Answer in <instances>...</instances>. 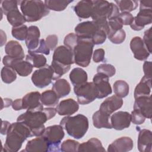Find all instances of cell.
Wrapping results in <instances>:
<instances>
[{
  "label": "cell",
  "mask_w": 152,
  "mask_h": 152,
  "mask_svg": "<svg viewBox=\"0 0 152 152\" xmlns=\"http://www.w3.org/2000/svg\"><path fill=\"white\" fill-rule=\"evenodd\" d=\"M94 45L91 40L78 37V42L72 49L74 63L78 66L87 67L91 61Z\"/></svg>",
  "instance_id": "5"
},
{
  "label": "cell",
  "mask_w": 152,
  "mask_h": 152,
  "mask_svg": "<svg viewBox=\"0 0 152 152\" xmlns=\"http://www.w3.org/2000/svg\"><path fill=\"white\" fill-rule=\"evenodd\" d=\"M93 6L91 17L93 21L109 20L116 17L119 14V10L117 5L107 1H93Z\"/></svg>",
  "instance_id": "6"
},
{
  "label": "cell",
  "mask_w": 152,
  "mask_h": 152,
  "mask_svg": "<svg viewBox=\"0 0 152 152\" xmlns=\"http://www.w3.org/2000/svg\"><path fill=\"white\" fill-rule=\"evenodd\" d=\"M78 109V103L72 99L62 100L56 107L57 113L61 116H70L77 112Z\"/></svg>",
  "instance_id": "21"
},
{
  "label": "cell",
  "mask_w": 152,
  "mask_h": 152,
  "mask_svg": "<svg viewBox=\"0 0 152 152\" xmlns=\"http://www.w3.org/2000/svg\"><path fill=\"white\" fill-rule=\"evenodd\" d=\"M130 48L134 53V58L139 61L147 59L150 53L147 49L142 39L139 36L134 37L130 42Z\"/></svg>",
  "instance_id": "17"
},
{
  "label": "cell",
  "mask_w": 152,
  "mask_h": 152,
  "mask_svg": "<svg viewBox=\"0 0 152 152\" xmlns=\"http://www.w3.org/2000/svg\"><path fill=\"white\" fill-rule=\"evenodd\" d=\"M152 10L140 9L137 15L134 17L132 23L130 24L131 28L135 31H140L144 28V26L151 23Z\"/></svg>",
  "instance_id": "15"
},
{
  "label": "cell",
  "mask_w": 152,
  "mask_h": 152,
  "mask_svg": "<svg viewBox=\"0 0 152 152\" xmlns=\"http://www.w3.org/2000/svg\"><path fill=\"white\" fill-rule=\"evenodd\" d=\"M58 42V36L55 34L49 35L46 37L45 42L48 46V48L50 49V50H53L56 49Z\"/></svg>",
  "instance_id": "50"
},
{
  "label": "cell",
  "mask_w": 152,
  "mask_h": 152,
  "mask_svg": "<svg viewBox=\"0 0 152 152\" xmlns=\"http://www.w3.org/2000/svg\"><path fill=\"white\" fill-rule=\"evenodd\" d=\"M109 40L114 44H121L124 42L126 37L124 30L120 29L114 31H109L107 35Z\"/></svg>",
  "instance_id": "39"
},
{
  "label": "cell",
  "mask_w": 152,
  "mask_h": 152,
  "mask_svg": "<svg viewBox=\"0 0 152 152\" xmlns=\"http://www.w3.org/2000/svg\"><path fill=\"white\" fill-rule=\"evenodd\" d=\"M52 90L60 99L68 95L71 91V86L69 82L64 78L56 80L52 86Z\"/></svg>",
  "instance_id": "29"
},
{
  "label": "cell",
  "mask_w": 152,
  "mask_h": 152,
  "mask_svg": "<svg viewBox=\"0 0 152 152\" xmlns=\"http://www.w3.org/2000/svg\"><path fill=\"white\" fill-rule=\"evenodd\" d=\"M2 63L4 66H10L14 69L19 75L27 77L33 71V65L27 61L15 59L8 55L4 56L2 59Z\"/></svg>",
  "instance_id": "11"
},
{
  "label": "cell",
  "mask_w": 152,
  "mask_h": 152,
  "mask_svg": "<svg viewBox=\"0 0 152 152\" xmlns=\"http://www.w3.org/2000/svg\"><path fill=\"white\" fill-rule=\"evenodd\" d=\"M30 129L22 122L17 121L11 124L4 147V151L17 152L21 148L24 141L33 137Z\"/></svg>",
  "instance_id": "1"
},
{
  "label": "cell",
  "mask_w": 152,
  "mask_h": 152,
  "mask_svg": "<svg viewBox=\"0 0 152 152\" xmlns=\"http://www.w3.org/2000/svg\"><path fill=\"white\" fill-rule=\"evenodd\" d=\"M65 133L64 128L61 125H54L49 126L45 129L43 137L49 145V151H59V145L64 138Z\"/></svg>",
  "instance_id": "7"
},
{
  "label": "cell",
  "mask_w": 152,
  "mask_h": 152,
  "mask_svg": "<svg viewBox=\"0 0 152 152\" xmlns=\"http://www.w3.org/2000/svg\"><path fill=\"white\" fill-rule=\"evenodd\" d=\"M1 76L4 83L10 84L16 80L17 72L12 68L4 66L1 69Z\"/></svg>",
  "instance_id": "38"
},
{
  "label": "cell",
  "mask_w": 152,
  "mask_h": 152,
  "mask_svg": "<svg viewBox=\"0 0 152 152\" xmlns=\"http://www.w3.org/2000/svg\"><path fill=\"white\" fill-rule=\"evenodd\" d=\"M80 143L74 140H66L62 142L61 145L60 150L62 151H78Z\"/></svg>",
  "instance_id": "41"
},
{
  "label": "cell",
  "mask_w": 152,
  "mask_h": 152,
  "mask_svg": "<svg viewBox=\"0 0 152 152\" xmlns=\"http://www.w3.org/2000/svg\"><path fill=\"white\" fill-rule=\"evenodd\" d=\"M93 3L91 0H83L79 1L74 7L76 15L80 18H88L91 17Z\"/></svg>",
  "instance_id": "25"
},
{
  "label": "cell",
  "mask_w": 152,
  "mask_h": 152,
  "mask_svg": "<svg viewBox=\"0 0 152 152\" xmlns=\"http://www.w3.org/2000/svg\"><path fill=\"white\" fill-rule=\"evenodd\" d=\"M26 61L29 62L33 67L40 68L46 65V58L42 54L28 51L26 56Z\"/></svg>",
  "instance_id": "34"
},
{
  "label": "cell",
  "mask_w": 152,
  "mask_h": 152,
  "mask_svg": "<svg viewBox=\"0 0 152 152\" xmlns=\"http://www.w3.org/2000/svg\"><path fill=\"white\" fill-rule=\"evenodd\" d=\"M151 90V78L144 76L134 90V98L150 95Z\"/></svg>",
  "instance_id": "27"
},
{
  "label": "cell",
  "mask_w": 152,
  "mask_h": 152,
  "mask_svg": "<svg viewBox=\"0 0 152 152\" xmlns=\"http://www.w3.org/2000/svg\"><path fill=\"white\" fill-rule=\"evenodd\" d=\"M78 151L104 152L105 151V149L99 139L96 138H92L86 142L80 144Z\"/></svg>",
  "instance_id": "28"
},
{
  "label": "cell",
  "mask_w": 152,
  "mask_h": 152,
  "mask_svg": "<svg viewBox=\"0 0 152 152\" xmlns=\"http://www.w3.org/2000/svg\"><path fill=\"white\" fill-rule=\"evenodd\" d=\"M60 125L69 135L75 139L83 138L89 126L88 118L82 114H78L74 116H66L62 119Z\"/></svg>",
  "instance_id": "2"
},
{
  "label": "cell",
  "mask_w": 152,
  "mask_h": 152,
  "mask_svg": "<svg viewBox=\"0 0 152 152\" xmlns=\"http://www.w3.org/2000/svg\"><path fill=\"white\" fill-rule=\"evenodd\" d=\"M19 4V1L15 0H6L2 1L1 2V10H2L4 14L7 15L10 11L18 8V5Z\"/></svg>",
  "instance_id": "43"
},
{
  "label": "cell",
  "mask_w": 152,
  "mask_h": 152,
  "mask_svg": "<svg viewBox=\"0 0 152 152\" xmlns=\"http://www.w3.org/2000/svg\"><path fill=\"white\" fill-rule=\"evenodd\" d=\"M53 72L50 65H46L36 70L31 76V81L38 88H44L49 85L53 80Z\"/></svg>",
  "instance_id": "10"
},
{
  "label": "cell",
  "mask_w": 152,
  "mask_h": 152,
  "mask_svg": "<svg viewBox=\"0 0 152 152\" xmlns=\"http://www.w3.org/2000/svg\"><path fill=\"white\" fill-rule=\"evenodd\" d=\"M11 124L7 121L2 120V126L1 129V133L2 135H7Z\"/></svg>",
  "instance_id": "55"
},
{
  "label": "cell",
  "mask_w": 152,
  "mask_h": 152,
  "mask_svg": "<svg viewBox=\"0 0 152 152\" xmlns=\"http://www.w3.org/2000/svg\"><path fill=\"white\" fill-rule=\"evenodd\" d=\"M134 143L132 140L128 137H122L115 140L109 145L107 151L109 152H126L131 150Z\"/></svg>",
  "instance_id": "20"
},
{
  "label": "cell",
  "mask_w": 152,
  "mask_h": 152,
  "mask_svg": "<svg viewBox=\"0 0 152 152\" xmlns=\"http://www.w3.org/2000/svg\"><path fill=\"white\" fill-rule=\"evenodd\" d=\"M59 97L52 90L43 91L40 96V100L43 105L52 107L57 105L59 102Z\"/></svg>",
  "instance_id": "33"
},
{
  "label": "cell",
  "mask_w": 152,
  "mask_h": 152,
  "mask_svg": "<svg viewBox=\"0 0 152 152\" xmlns=\"http://www.w3.org/2000/svg\"><path fill=\"white\" fill-rule=\"evenodd\" d=\"M20 10L26 22H35L49 14L44 1L40 0L19 1Z\"/></svg>",
  "instance_id": "4"
},
{
  "label": "cell",
  "mask_w": 152,
  "mask_h": 152,
  "mask_svg": "<svg viewBox=\"0 0 152 152\" xmlns=\"http://www.w3.org/2000/svg\"><path fill=\"white\" fill-rule=\"evenodd\" d=\"M5 52L7 55L15 59H23L25 55L21 45L15 40H10L5 46Z\"/></svg>",
  "instance_id": "26"
},
{
  "label": "cell",
  "mask_w": 152,
  "mask_h": 152,
  "mask_svg": "<svg viewBox=\"0 0 152 152\" xmlns=\"http://www.w3.org/2000/svg\"><path fill=\"white\" fill-rule=\"evenodd\" d=\"M31 52L36 53H43L48 55L50 53V49L48 48L45 42V40L42 39H40V43L38 48L35 50Z\"/></svg>",
  "instance_id": "51"
},
{
  "label": "cell",
  "mask_w": 152,
  "mask_h": 152,
  "mask_svg": "<svg viewBox=\"0 0 152 152\" xmlns=\"http://www.w3.org/2000/svg\"><path fill=\"white\" fill-rule=\"evenodd\" d=\"M151 28L150 27L145 31L142 39L143 42L150 53H151Z\"/></svg>",
  "instance_id": "48"
},
{
  "label": "cell",
  "mask_w": 152,
  "mask_h": 152,
  "mask_svg": "<svg viewBox=\"0 0 152 152\" xmlns=\"http://www.w3.org/2000/svg\"><path fill=\"white\" fill-rule=\"evenodd\" d=\"M74 91L77 97L78 103L87 104L97 99V90L93 82L86 83L74 87Z\"/></svg>",
  "instance_id": "8"
},
{
  "label": "cell",
  "mask_w": 152,
  "mask_h": 152,
  "mask_svg": "<svg viewBox=\"0 0 152 152\" xmlns=\"http://www.w3.org/2000/svg\"><path fill=\"white\" fill-rule=\"evenodd\" d=\"M28 31V27L26 25L23 24L18 27H12L11 30L12 36L16 39L23 41L25 40Z\"/></svg>",
  "instance_id": "40"
},
{
  "label": "cell",
  "mask_w": 152,
  "mask_h": 152,
  "mask_svg": "<svg viewBox=\"0 0 152 152\" xmlns=\"http://www.w3.org/2000/svg\"><path fill=\"white\" fill-rule=\"evenodd\" d=\"M93 83L97 90V99H103L112 93V87L107 75L97 72L93 78Z\"/></svg>",
  "instance_id": "12"
},
{
  "label": "cell",
  "mask_w": 152,
  "mask_h": 152,
  "mask_svg": "<svg viewBox=\"0 0 152 152\" xmlns=\"http://www.w3.org/2000/svg\"><path fill=\"white\" fill-rule=\"evenodd\" d=\"M104 50L103 49H96L93 52V60L94 62L98 63L102 62L104 59Z\"/></svg>",
  "instance_id": "52"
},
{
  "label": "cell",
  "mask_w": 152,
  "mask_h": 152,
  "mask_svg": "<svg viewBox=\"0 0 152 152\" xmlns=\"http://www.w3.org/2000/svg\"><path fill=\"white\" fill-rule=\"evenodd\" d=\"M112 128L116 130H122L130 126L131 114L127 112L118 111L110 117Z\"/></svg>",
  "instance_id": "16"
},
{
  "label": "cell",
  "mask_w": 152,
  "mask_h": 152,
  "mask_svg": "<svg viewBox=\"0 0 152 152\" xmlns=\"http://www.w3.org/2000/svg\"><path fill=\"white\" fill-rule=\"evenodd\" d=\"M131 119L134 124L141 125L144 122L145 118L138 111L134 110L131 113Z\"/></svg>",
  "instance_id": "49"
},
{
  "label": "cell",
  "mask_w": 152,
  "mask_h": 152,
  "mask_svg": "<svg viewBox=\"0 0 152 152\" xmlns=\"http://www.w3.org/2000/svg\"><path fill=\"white\" fill-rule=\"evenodd\" d=\"M49 120L48 116L43 109L40 111H28L20 115L17 121L27 125L31 131L34 136H41L45 129L44 124Z\"/></svg>",
  "instance_id": "3"
},
{
  "label": "cell",
  "mask_w": 152,
  "mask_h": 152,
  "mask_svg": "<svg viewBox=\"0 0 152 152\" xmlns=\"http://www.w3.org/2000/svg\"><path fill=\"white\" fill-rule=\"evenodd\" d=\"M143 71L144 73V76L151 78V62L145 61L143 64Z\"/></svg>",
  "instance_id": "53"
},
{
  "label": "cell",
  "mask_w": 152,
  "mask_h": 152,
  "mask_svg": "<svg viewBox=\"0 0 152 152\" xmlns=\"http://www.w3.org/2000/svg\"><path fill=\"white\" fill-rule=\"evenodd\" d=\"M113 88L116 96L123 98L129 94V87L128 84L124 80H117L113 85Z\"/></svg>",
  "instance_id": "35"
},
{
  "label": "cell",
  "mask_w": 152,
  "mask_h": 152,
  "mask_svg": "<svg viewBox=\"0 0 152 152\" xmlns=\"http://www.w3.org/2000/svg\"><path fill=\"white\" fill-rule=\"evenodd\" d=\"M1 46H3L5 42H6V40H7V36H6V34L5 33L1 30Z\"/></svg>",
  "instance_id": "58"
},
{
  "label": "cell",
  "mask_w": 152,
  "mask_h": 152,
  "mask_svg": "<svg viewBox=\"0 0 152 152\" xmlns=\"http://www.w3.org/2000/svg\"><path fill=\"white\" fill-rule=\"evenodd\" d=\"M135 99L134 110L140 112L145 118L151 119L152 116L151 96H141Z\"/></svg>",
  "instance_id": "19"
},
{
  "label": "cell",
  "mask_w": 152,
  "mask_h": 152,
  "mask_svg": "<svg viewBox=\"0 0 152 152\" xmlns=\"http://www.w3.org/2000/svg\"><path fill=\"white\" fill-rule=\"evenodd\" d=\"M108 24L109 27V31H114L122 28L123 25L119 19L118 17H113L108 20Z\"/></svg>",
  "instance_id": "46"
},
{
  "label": "cell",
  "mask_w": 152,
  "mask_h": 152,
  "mask_svg": "<svg viewBox=\"0 0 152 152\" xmlns=\"http://www.w3.org/2000/svg\"><path fill=\"white\" fill-rule=\"evenodd\" d=\"M23 151L27 152H47L49 151V145L43 137L39 136L28 141L26 145L25 149L22 151Z\"/></svg>",
  "instance_id": "24"
},
{
  "label": "cell",
  "mask_w": 152,
  "mask_h": 152,
  "mask_svg": "<svg viewBox=\"0 0 152 152\" xmlns=\"http://www.w3.org/2000/svg\"><path fill=\"white\" fill-rule=\"evenodd\" d=\"M138 149L141 152H151L152 149L151 131L142 129H140L138 137Z\"/></svg>",
  "instance_id": "23"
},
{
  "label": "cell",
  "mask_w": 152,
  "mask_h": 152,
  "mask_svg": "<svg viewBox=\"0 0 152 152\" xmlns=\"http://www.w3.org/2000/svg\"><path fill=\"white\" fill-rule=\"evenodd\" d=\"M12 107L14 110H20L23 109L22 99H17L13 101L12 103Z\"/></svg>",
  "instance_id": "54"
},
{
  "label": "cell",
  "mask_w": 152,
  "mask_h": 152,
  "mask_svg": "<svg viewBox=\"0 0 152 152\" xmlns=\"http://www.w3.org/2000/svg\"><path fill=\"white\" fill-rule=\"evenodd\" d=\"M73 1H60V0H46L44 3L49 10L55 11H64L67 6Z\"/></svg>",
  "instance_id": "36"
},
{
  "label": "cell",
  "mask_w": 152,
  "mask_h": 152,
  "mask_svg": "<svg viewBox=\"0 0 152 152\" xmlns=\"http://www.w3.org/2000/svg\"><path fill=\"white\" fill-rule=\"evenodd\" d=\"M97 71L98 73H102L109 78L115 74L116 69L114 66L111 64H102L97 66Z\"/></svg>",
  "instance_id": "42"
},
{
  "label": "cell",
  "mask_w": 152,
  "mask_h": 152,
  "mask_svg": "<svg viewBox=\"0 0 152 152\" xmlns=\"http://www.w3.org/2000/svg\"><path fill=\"white\" fill-rule=\"evenodd\" d=\"M40 32L38 27L31 26L28 28L27 34L25 39L28 51L33 52L38 48L40 43Z\"/></svg>",
  "instance_id": "22"
},
{
  "label": "cell",
  "mask_w": 152,
  "mask_h": 152,
  "mask_svg": "<svg viewBox=\"0 0 152 152\" xmlns=\"http://www.w3.org/2000/svg\"><path fill=\"white\" fill-rule=\"evenodd\" d=\"M117 7L119 10L122 12H129L135 10L137 7L138 2L133 0H119L115 1Z\"/></svg>",
  "instance_id": "37"
},
{
  "label": "cell",
  "mask_w": 152,
  "mask_h": 152,
  "mask_svg": "<svg viewBox=\"0 0 152 152\" xmlns=\"http://www.w3.org/2000/svg\"><path fill=\"white\" fill-rule=\"evenodd\" d=\"M41 94L38 91H32L26 94L22 98L23 109L28 111H40L43 109L40 100Z\"/></svg>",
  "instance_id": "13"
},
{
  "label": "cell",
  "mask_w": 152,
  "mask_h": 152,
  "mask_svg": "<svg viewBox=\"0 0 152 152\" xmlns=\"http://www.w3.org/2000/svg\"><path fill=\"white\" fill-rule=\"evenodd\" d=\"M106 37V33L103 30L98 29L97 32L92 37L91 41L94 45H101L105 42Z\"/></svg>",
  "instance_id": "45"
},
{
  "label": "cell",
  "mask_w": 152,
  "mask_h": 152,
  "mask_svg": "<svg viewBox=\"0 0 152 152\" xmlns=\"http://www.w3.org/2000/svg\"><path fill=\"white\" fill-rule=\"evenodd\" d=\"M97 30L98 27L94 21L80 23L75 27V34L80 39L91 40Z\"/></svg>",
  "instance_id": "14"
},
{
  "label": "cell",
  "mask_w": 152,
  "mask_h": 152,
  "mask_svg": "<svg viewBox=\"0 0 152 152\" xmlns=\"http://www.w3.org/2000/svg\"><path fill=\"white\" fill-rule=\"evenodd\" d=\"M6 16L8 21L12 27L21 26L26 22L24 15L20 12L18 8L10 11Z\"/></svg>",
  "instance_id": "32"
},
{
  "label": "cell",
  "mask_w": 152,
  "mask_h": 152,
  "mask_svg": "<svg viewBox=\"0 0 152 152\" xmlns=\"http://www.w3.org/2000/svg\"><path fill=\"white\" fill-rule=\"evenodd\" d=\"M152 1H140V9H151Z\"/></svg>",
  "instance_id": "56"
},
{
  "label": "cell",
  "mask_w": 152,
  "mask_h": 152,
  "mask_svg": "<svg viewBox=\"0 0 152 152\" xmlns=\"http://www.w3.org/2000/svg\"><path fill=\"white\" fill-rule=\"evenodd\" d=\"M118 18L121 21L122 25H129L134 20L133 15L128 12H122L118 15Z\"/></svg>",
  "instance_id": "47"
},
{
  "label": "cell",
  "mask_w": 152,
  "mask_h": 152,
  "mask_svg": "<svg viewBox=\"0 0 152 152\" xmlns=\"http://www.w3.org/2000/svg\"><path fill=\"white\" fill-rule=\"evenodd\" d=\"M78 37L75 33H70L65 37L64 40V46H65L72 51V49L78 42Z\"/></svg>",
  "instance_id": "44"
},
{
  "label": "cell",
  "mask_w": 152,
  "mask_h": 152,
  "mask_svg": "<svg viewBox=\"0 0 152 152\" xmlns=\"http://www.w3.org/2000/svg\"><path fill=\"white\" fill-rule=\"evenodd\" d=\"M110 116L106 115L99 110L96 111L92 116L93 124L94 127L96 128H107L111 129L112 126L110 122H109Z\"/></svg>",
  "instance_id": "31"
},
{
  "label": "cell",
  "mask_w": 152,
  "mask_h": 152,
  "mask_svg": "<svg viewBox=\"0 0 152 152\" xmlns=\"http://www.w3.org/2000/svg\"><path fill=\"white\" fill-rule=\"evenodd\" d=\"M52 63L69 71L71 65L74 63L72 51L65 46L57 47L54 50Z\"/></svg>",
  "instance_id": "9"
},
{
  "label": "cell",
  "mask_w": 152,
  "mask_h": 152,
  "mask_svg": "<svg viewBox=\"0 0 152 152\" xmlns=\"http://www.w3.org/2000/svg\"><path fill=\"white\" fill-rule=\"evenodd\" d=\"M12 102H13V101L11 99H8V98L2 99V98L1 109H2L4 107H9L10 106L12 105Z\"/></svg>",
  "instance_id": "57"
},
{
  "label": "cell",
  "mask_w": 152,
  "mask_h": 152,
  "mask_svg": "<svg viewBox=\"0 0 152 152\" xmlns=\"http://www.w3.org/2000/svg\"><path fill=\"white\" fill-rule=\"evenodd\" d=\"M122 104V98L113 95L107 98L102 103L99 110L106 115L110 116L115 111L120 109Z\"/></svg>",
  "instance_id": "18"
},
{
  "label": "cell",
  "mask_w": 152,
  "mask_h": 152,
  "mask_svg": "<svg viewBox=\"0 0 152 152\" xmlns=\"http://www.w3.org/2000/svg\"><path fill=\"white\" fill-rule=\"evenodd\" d=\"M69 76L74 87L83 84L87 82L88 77L87 72L79 67L72 69Z\"/></svg>",
  "instance_id": "30"
}]
</instances>
